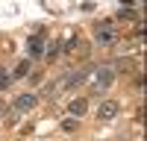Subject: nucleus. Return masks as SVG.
<instances>
[{"label":"nucleus","mask_w":147,"mask_h":141,"mask_svg":"<svg viewBox=\"0 0 147 141\" xmlns=\"http://www.w3.org/2000/svg\"><path fill=\"white\" fill-rule=\"evenodd\" d=\"M62 129H65V132H74V129H77V117H68V121H62Z\"/></svg>","instance_id":"obj_11"},{"label":"nucleus","mask_w":147,"mask_h":141,"mask_svg":"<svg viewBox=\"0 0 147 141\" xmlns=\"http://www.w3.org/2000/svg\"><path fill=\"white\" fill-rule=\"evenodd\" d=\"M85 109H88V103H85L82 97H77V100H71V103H68L71 117H82V115H85Z\"/></svg>","instance_id":"obj_6"},{"label":"nucleus","mask_w":147,"mask_h":141,"mask_svg":"<svg viewBox=\"0 0 147 141\" xmlns=\"http://www.w3.org/2000/svg\"><path fill=\"white\" fill-rule=\"evenodd\" d=\"M27 53H30L32 59L44 53V30H41V27L35 30V32L30 35V38H27Z\"/></svg>","instance_id":"obj_2"},{"label":"nucleus","mask_w":147,"mask_h":141,"mask_svg":"<svg viewBox=\"0 0 147 141\" xmlns=\"http://www.w3.org/2000/svg\"><path fill=\"white\" fill-rule=\"evenodd\" d=\"M9 82H12V77L6 74V68H0V91H6V88H9Z\"/></svg>","instance_id":"obj_10"},{"label":"nucleus","mask_w":147,"mask_h":141,"mask_svg":"<svg viewBox=\"0 0 147 141\" xmlns=\"http://www.w3.org/2000/svg\"><path fill=\"white\" fill-rule=\"evenodd\" d=\"M115 68H121V70H127V68H132V62H129V59H121V62H115Z\"/></svg>","instance_id":"obj_13"},{"label":"nucleus","mask_w":147,"mask_h":141,"mask_svg":"<svg viewBox=\"0 0 147 141\" xmlns=\"http://www.w3.org/2000/svg\"><path fill=\"white\" fill-rule=\"evenodd\" d=\"M44 56H47V59H56V56H59V44H50V47L44 50Z\"/></svg>","instance_id":"obj_12"},{"label":"nucleus","mask_w":147,"mask_h":141,"mask_svg":"<svg viewBox=\"0 0 147 141\" xmlns=\"http://www.w3.org/2000/svg\"><path fill=\"white\" fill-rule=\"evenodd\" d=\"M121 3H124V6H129V3H132V0H121Z\"/></svg>","instance_id":"obj_14"},{"label":"nucleus","mask_w":147,"mask_h":141,"mask_svg":"<svg viewBox=\"0 0 147 141\" xmlns=\"http://www.w3.org/2000/svg\"><path fill=\"white\" fill-rule=\"evenodd\" d=\"M94 38H97V44H115L118 41V32H115V21H100V23H97V32H94Z\"/></svg>","instance_id":"obj_1"},{"label":"nucleus","mask_w":147,"mask_h":141,"mask_svg":"<svg viewBox=\"0 0 147 141\" xmlns=\"http://www.w3.org/2000/svg\"><path fill=\"white\" fill-rule=\"evenodd\" d=\"M35 103H38V97L35 94H18L15 97V112H30V109H35Z\"/></svg>","instance_id":"obj_5"},{"label":"nucleus","mask_w":147,"mask_h":141,"mask_svg":"<svg viewBox=\"0 0 147 141\" xmlns=\"http://www.w3.org/2000/svg\"><path fill=\"white\" fill-rule=\"evenodd\" d=\"M82 79H85V70H74V74H68L59 85H62V88H74V85H80Z\"/></svg>","instance_id":"obj_7"},{"label":"nucleus","mask_w":147,"mask_h":141,"mask_svg":"<svg viewBox=\"0 0 147 141\" xmlns=\"http://www.w3.org/2000/svg\"><path fill=\"white\" fill-rule=\"evenodd\" d=\"M30 70H32V65H30V59H21V62L15 65V79H24V77H30Z\"/></svg>","instance_id":"obj_8"},{"label":"nucleus","mask_w":147,"mask_h":141,"mask_svg":"<svg viewBox=\"0 0 147 141\" xmlns=\"http://www.w3.org/2000/svg\"><path fill=\"white\" fill-rule=\"evenodd\" d=\"M118 109L121 106L115 100H103L100 106H97V117H100V121H112V117H118Z\"/></svg>","instance_id":"obj_4"},{"label":"nucleus","mask_w":147,"mask_h":141,"mask_svg":"<svg viewBox=\"0 0 147 141\" xmlns=\"http://www.w3.org/2000/svg\"><path fill=\"white\" fill-rule=\"evenodd\" d=\"M118 18H121V21H138V15H136L132 9H121V12H118Z\"/></svg>","instance_id":"obj_9"},{"label":"nucleus","mask_w":147,"mask_h":141,"mask_svg":"<svg viewBox=\"0 0 147 141\" xmlns=\"http://www.w3.org/2000/svg\"><path fill=\"white\" fill-rule=\"evenodd\" d=\"M94 79H97V88H100V91H106V88L115 82V68H112V65H103V68H97Z\"/></svg>","instance_id":"obj_3"}]
</instances>
